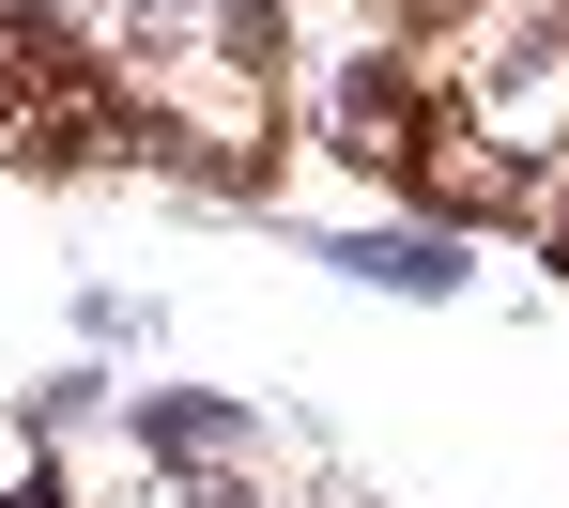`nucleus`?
I'll list each match as a JSON object with an SVG mask.
<instances>
[{
  "instance_id": "obj_1",
  "label": "nucleus",
  "mask_w": 569,
  "mask_h": 508,
  "mask_svg": "<svg viewBox=\"0 0 569 508\" xmlns=\"http://www.w3.org/2000/svg\"><path fill=\"white\" fill-rule=\"evenodd\" d=\"M323 262H339L355 293H416V308H462L492 247H477V231H447V216H416V201H400V216H370V231H339Z\"/></svg>"
},
{
  "instance_id": "obj_2",
  "label": "nucleus",
  "mask_w": 569,
  "mask_h": 508,
  "mask_svg": "<svg viewBox=\"0 0 569 508\" xmlns=\"http://www.w3.org/2000/svg\"><path fill=\"white\" fill-rule=\"evenodd\" d=\"M78 339H93V355H139V339H170V308L123 293V278H78Z\"/></svg>"
}]
</instances>
